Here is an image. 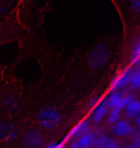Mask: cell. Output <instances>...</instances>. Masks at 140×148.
<instances>
[{
    "label": "cell",
    "mask_w": 140,
    "mask_h": 148,
    "mask_svg": "<svg viewBox=\"0 0 140 148\" xmlns=\"http://www.w3.org/2000/svg\"><path fill=\"white\" fill-rule=\"evenodd\" d=\"M61 116L59 112L53 107L42 109L38 115V122L44 129L51 130L56 128L61 122Z\"/></svg>",
    "instance_id": "obj_1"
},
{
    "label": "cell",
    "mask_w": 140,
    "mask_h": 148,
    "mask_svg": "<svg viewBox=\"0 0 140 148\" xmlns=\"http://www.w3.org/2000/svg\"><path fill=\"white\" fill-rule=\"evenodd\" d=\"M135 100V97L132 94L129 95H124L121 91H113L109 95V97L107 100L108 107L111 109H117V110H123L130 104V102Z\"/></svg>",
    "instance_id": "obj_2"
},
{
    "label": "cell",
    "mask_w": 140,
    "mask_h": 148,
    "mask_svg": "<svg viewBox=\"0 0 140 148\" xmlns=\"http://www.w3.org/2000/svg\"><path fill=\"white\" fill-rule=\"evenodd\" d=\"M23 143L27 148H40L43 144V138L40 132L32 130L24 135Z\"/></svg>",
    "instance_id": "obj_3"
},
{
    "label": "cell",
    "mask_w": 140,
    "mask_h": 148,
    "mask_svg": "<svg viewBox=\"0 0 140 148\" xmlns=\"http://www.w3.org/2000/svg\"><path fill=\"white\" fill-rule=\"evenodd\" d=\"M111 132L116 137H127L132 134L133 128L129 121L119 119L117 122L112 124Z\"/></svg>",
    "instance_id": "obj_4"
},
{
    "label": "cell",
    "mask_w": 140,
    "mask_h": 148,
    "mask_svg": "<svg viewBox=\"0 0 140 148\" xmlns=\"http://www.w3.org/2000/svg\"><path fill=\"white\" fill-rule=\"evenodd\" d=\"M107 111H108V103H107V100L103 99L98 102L97 104L94 106L93 110L91 112L90 118H91L92 122L95 124L100 123L101 121L104 119V117H105Z\"/></svg>",
    "instance_id": "obj_5"
},
{
    "label": "cell",
    "mask_w": 140,
    "mask_h": 148,
    "mask_svg": "<svg viewBox=\"0 0 140 148\" xmlns=\"http://www.w3.org/2000/svg\"><path fill=\"white\" fill-rule=\"evenodd\" d=\"M96 143V138L92 133H86L82 137L76 138L71 144V148H93Z\"/></svg>",
    "instance_id": "obj_6"
},
{
    "label": "cell",
    "mask_w": 140,
    "mask_h": 148,
    "mask_svg": "<svg viewBox=\"0 0 140 148\" xmlns=\"http://www.w3.org/2000/svg\"><path fill=\"white\" fill-rule=\"evenodd\" d=\"M89 128H90V125H89L88 121L87 120H83L70 130L69 133H68L67 136H66V138H65V140H76V138L82 137L83 135L88 133Z\"/></svg>",
    "instance_id": "obj_7"
},
{
    "label": "cell",
    "mask_w": 140,
    "mask_h": 148,
    "mask_svg": "<svg viewBox=\"0 0 140 148\" xmlns=\"http://www.w3.org/2000/svg\"><path fill=\"white\" fill-rule=\"evenodd\" d=\"M132 73V70L130 69H128L125 70L120 76L116 77L111 83V90L112 91H117L118 90H120V88H124L125 86L130 84Z\"/></svg>",
    "instance_id": "obj_8"
},
{
    "label": "cell",
    "mask_w": 140,
    "mask_h": 148,
    "mask_svg": "<svg viewBox=\"0 0 140 148\" xmlns=\"http://www.w3.org/2000/svg\"><path fill=\"white\" fill-rule=\"evenodd\" d=\"M125 114L128 117L135 118L140 114V101L133 100L125 108Z\"/></svg>",
    "instance_id": "obj_9"
},
{
    "label": "cell",
    "mask_w": 140,
    "mask_h": 148,
    "mask_svg": "<svg viewBox=\"0 0 140 148\" xmlns=\"http://www.w3.org/2000/svg\"><path fill=\"white\" fill-rule=\"evenodd\" d=\"M130 88L132 90H138L140 87V66L135 69L130 76Z\"/></svg>",
    "instance_id": "obj_10"
},
{
    "label": "cell",
    "mask_w": 140,
    "mask_h": 148,
    "mask_svg": "<svg viewBox=\"0 0 140 148\" xmlns=\"http://www.w3.org/2000/svg\"><path fill=\"white\" fill-rule=\"evenodd\" d=\"M139 59H140V38H139L138 42L133 47L132 54H130V61H132V64H136L138 63Z\"/></svg>",
    "instance_id": "obj_11"
},
{
    "label": "cell",
    "mask_w": 140,
    "mask_h": 148,
    "mask_svg": "<svg viewBox=\"0 0 140 148\" xmlns=\"http://www.w3.org/2000/svg\"><path fill=\"white\" fill-rule=\"evenodd\" d=\"M111 140V138L107 137V136H102V137H100L99 138H96L95 148H107Z\"/></svg>",
    "instance_id": "obj_12"
},
{
    "label": "cell",
    "mask_w": 140,
    "mask_h": 148,
    "mask_svg": "<svg viewBox=\"0 0 140 148\" xmlns=\"http://www.w3.org/2000/svg\"><path fill=\"white\" fill-rule=\"evenodd\" d=\"M120 119V110L117 109H111V112H109L108 116V122L109 124H114L115 122Z\"/></svg>",
    "instance_id": "obj_13"
},
{
    "label": "cell",
    "mask_w": 140,
    "mask_h": 148,
    "mask_svg": "<svg viewBox=\"0 0 140 148\" xmlns=\"http://www.w3.org/2000/svg\"><path fill=\"white\" fill-rule=\"evenodd\" d=\"M130 4L135 12H140V0H130Z\"/></svg>",
    "instance_id": "obj_14"
},
{
    "label": "cell",
    "mask_w": 140,
    "mask_h": 148,
    "mask_svg": "<svg viewBox=\"0 0 140 148\" xmlns=\"http://www.w3.org/2000/svg\"><path fill=\"white\" fill-rule=\"evenodd\" d=\"M44 148H64V143H49Z\"/></svg>",
    "instance_id": "obj_15"
},
{
    "label": "cell",
    "mask_w": 140,
    "mask_h": 148,
    "mask_svg": "<svg viewBox=\"0 0 140 148\" xmlns=\"http://www.w3.org/2000/svg\"><path fill=\"white\" fill-rule=\"evenodd\" d=\"M107 148H121V147L119 146V144L117 143V141H115L114 140H112V138H111Z\"/></svg>",
    "instance_id": "obj_16"
},
{
    "label": "cell",
    "mask_w": 140,
    "mask_h": 148,
    "mask_svg": "<svg viewBox=\"0 0 140 148\" xmlns=\"http://www.w3.org/2000/svg\"><path fill=\"white\" fill-rule=\"evenodd\" d=\"M98 102H99V101H98V98H93V99L90 100V102H89L88 105H89V107H94V106L96 105Z\"/></svg>",
    "instance_id": "obj_17"
},
{
    "label": "cell",
    "mask_w": 140,
    "mask_h": 148,
    "mask_svg": "<svg viewBox=\"0 0 140 148\" xmlns=\"http://www.w3.org/2000/svg\"><path fill=\"white\" fill-rule=\"evenodd\" d=\"M132 144L135 146V148H140V137L137 138H135V140L133 141Z\"/></svg>",
    "instance_id": "obj_18"
},
{
    "label": "cell",
    "mask_w": 140,
    "mask_h": 148,
    "mask_svg": "<svg viewBox=\"0 0 140 148\" xmlns=\"http://www.w3.org/2000/svg\"><path fill=\"white\" fill-rule=\"evenodd\" d=\"M135 123L137 124V125H140V114L135 118Z\"/></svg>",
    "instance_id": "obj_19"
},
{
    "label": "cell",
    "mask_w": 140,
    "mask_h": 148,
    "mask_svg": "<svg viewBox=\"0 0 140 148\" xmlns=\"http://www.w3.org/2000/svg\"><path fill=\"white\" fill-rule=\"evenodd\" d=\"M123 148H135V146L133 145V144H129V145H126V146H124Z\"/></svg>",
    "instance_id": "obj_20"
},
{
    "label": "cell",
    "mask_w": 140,
    "mask_h": 148,
    "mask_svg": "<svg viewBox=\"0 0 140 148\" xmlns=\"http://www.w3.org/2000/svg\"><path fill=\"white\" fill-rule=\"evenodd\" d=\"M3 125H4V124H2L1 121H0V135H1V132H2V129H3Z\"/></svg>",
    "instance_id": "obj_21"
},
{
    "label": "cell",
    "mask_w": 140,
    "mask_h": 148,
    "mask_svg": "<svg viewBox=\"0 0 140 148\" xmlns=\"http://www.w3.org/2000/svg\"><path fill=\"white\" fill-rule=\"evenodd\" d=\"M1 12H2V6L0 4V14H1Z\"/></svg>",
    "instance_id": "obj_22"
},
{
    "label": "cell",
    "mask_w": 140,
    "mask_h": 148,
    "mask_svg": "<svg viewBox=\"0 0 140 148\" xmlns=\"http://www.w3.org/2000/svg\"><path fill=\"white\" fill-rule=\"evenodd\" d=\"M138 64H139V66H140V59H139V61H138V63H137Z\"/></svg>",
    "instance_id": "obj_23"
},
{
    "label": "cell",
    "mask_w": 140,
    "mask_h": 148,
    "mask_svg": "<svg viewBox=\"0 0 140 148\" xmlns=\"http://www.w3.org/2000/svg\"><path fill=\"white\" fill-rule=\"evenodd\" d=\"M138 90H139V91H140V87H139V88H138Z\"/></svg>",
    "instance_id": "obj_24"
}]
</instances>
